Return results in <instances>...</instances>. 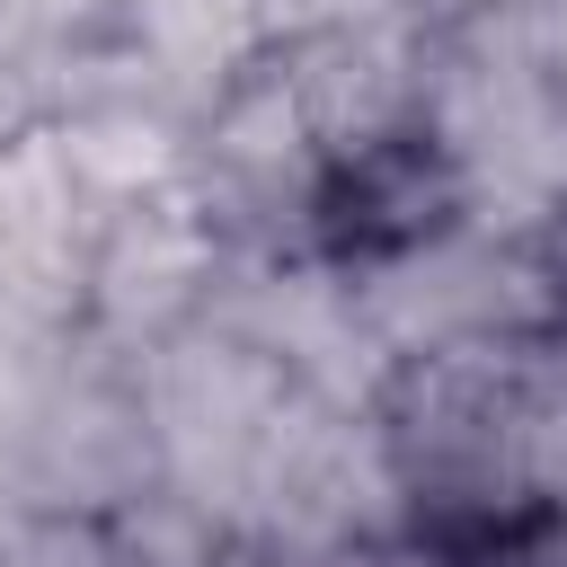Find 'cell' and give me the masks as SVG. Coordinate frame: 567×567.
I'll list each match as a JSON object with an SVG mask.
<instances>
[{
  "label": "cell",
  "instance_id": "6da1fadb",
  "mask_svg": "<svg viewBox=\"0 0 567 567\" xmlns=\"http://www.w3.org/2000/svg\"><path fill=\"white\" fill-rule=\"evenodd\" d=\"M239 9H248V27H257V35H292V44H310V35L363 27L381 0H239Z\"/></svg>",
  "mask_w": 567,
  "mask_h": 567
}]
</instances>
